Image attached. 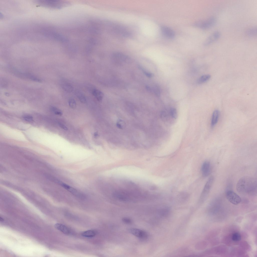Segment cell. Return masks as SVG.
Masks as SVG:
<instances>
[{
    "label": "cell",
    "instance_id": "obj_1",
    "mask_svg": "<svg viewBox=\"0 0 257 257\" xmlns=\"http://www.w3.org/2000/svg\"><path fill=\"white\" fill-rule=\"evenodd\" d=\"M257 180L253 177L244 176L241 178L237 182L236 189L239 193L251 195L257 194Z\"/></svg>",
    "mask_w": 257,
    "mask_h": 257
},
{
    "label": "cell",
    "instance_id": "obj_11",
    "mask_svg": "<svg viewBox=\"0 0 257 257\" xmlns=\"http://www.w3.org/2000/svg\"><path fill=\"white\" fill-rule=\"evenodd\" d=\"M55 227L57 229L67 235L70 234L71 231L69 229L64 225L57 223L55 224Z\"/></svg>",
    "mask_w": 257,
    "mask_h": 257
},
{
    "label": "cell",
    "instance_id": "obj_24",
    "mask_svg": "<svg viewBox=\"0 0 257 257\" xmlns=\"http://www.w3.org/2000/svg\"><path fill=\"white\" fill-rule=\"evenodd\" d=\"M69 104L70 107L72 108H75L76 105L75 100L73 98H71L69 100Z\"/></svg>",
    "mask_w": 257,
    "mask_h": 257
},
{
    "label": "cell",
    "instance_id": "obj_19",
    "mask_svg": "<svg viewBox=\"0 0 257 257\" xmlns=\"http://www.w3.org/2000/svg\"><path fill=\"white\" fill-rule=\"evenodd\" d=\"M138 67L144 75L148 77L151 78L154 76V75L153 74L148 71L142 66L139 65Z\"/></svg>",
    "mask_w": 257,
    "mask_h": 257
},
{
    "label": "cell",
    "instance_id": "obj_3",
    "mask_svg": "<svg viewBox=\"0 0 257 257\" xmlns=\"http://www.w3.org/2000/svg\"><path fill=\"white\" fill-rule=\"evenodd\" d=\"M39 4L42 6L52 8H59L67 5V2H62L58 1H38Z\"/></svg>",
    "mask_w": 257,
    "mask_h": 257
},
{
    "label": "cell",
    "instance_id": "obj_26",
    "mask_svg": "<svg viewBox=\"0 0 257 257\" xmlns=\"http://www.w3.org/2000/svg\"><path fill=\"white\" fill-rule=\"evenodd\" d=\"M122 221L123 223L126 224H130L132 222V220L130 219L127 217L123 218Z\"/></svg>",
    "mask_w": 257,
    "mask_h": 257
},
{
    "label": "cell",
    "instance_id": "obj_18",
    "mask_svg": "<svg viewBox=\"0 0 257 257\" xmlns=\"http://www.w3.org/2000/svg\"><path fill=\"white\" fill-rule=\"evenodd\" d=\"M246 34L248 36L253 37L255 36L257 34V28L254 27L248 29L247 31Z\"/></svg>",
    "mask_w": 257,
    "mask_h": 257
},
{
    "label": "cell",
    "instance_id": "obj_7",
    "mask_svg": "<svg viewBox=\"0 0 257 257\" xmlns=\"http://www.w3.org/2000/svg\"><path fill=\"white\" fill-rule=\"evenodd\" d=\"M220 36V33L219 31H216L214 32L207 39L204 43V45L207 46L210 45L218 39Z\"/></svg>",
    "mask_w": 257,
    "mask_h": 257
},
{
    "label": "cell",
    "instance_id": "obj_6",
    "mask_svg": "<svg viewBox=\"0 0 257 257\" xmlns=\"http://www.w3.org/2000/svg\"><path fill=\"white\" fill-rule=\"evenodd\" d=\"M131 234L141 239H146L148 237L147 232L144 230L137 228H131L128 230Z\"/></svg>",
    "mask_w": 257,
    "mask_h": 257
},
{
    "label": "cell",
    "instance_id": "obj_5",
    "mask_svg": "<svg viewBox=\"0 0 257 257\" xmlns=\"http://www.w3.org/2000/svg\"><path fill=\"white\" fill-rule=\"evenodd\" d=\"M226 196L227 200L232 204L237 205L241 202L240 197L232 190L229 189L226 191Z\"/></svg>",
    "mask_w": 257,
    "mask_h": 257
},
{
    "label": "cell",
    "instance_id": "obj_17",
    "mask_svg": "<svg viewBox=\"0 0 257 257\" xmlns=\"http://www.w3.org/2000/svg\"><path fill=\"white\" fill-rule=\"evenodd\" d=\"M61 86L63 89L69 93L72 92L73 90V87L69 83H64L61 85Z\"/></svg>",
    "mask_w": 257,
    "mask_h": 257
},
{
    "label": "cell",
    "instance_id": "obj_21",
    "mask_svg": "<svg viewBox=\"0 0 257 257\" xmlns=\"http://www.w3.org/2000/svg\"><path fill=\"white\" fill-rule=\"evenodd\" d=\"M241 237L240 234L238 232H235L233 233L232 236V239L234 241H240Z\"/></svg>",
    "mask_w": 257,
    "mask_h": 257
},
{
    "label": "cell",
    "instance_id": "obj_23",
    "mask_svg": "<svg viewBox=\"0 0 257 257\" xmlns=\"http://www.w3.org/2000/svg\"><path fill=\"white\" fill-rule=\"evenodd\" d=\"M51 109L56 115L61 116L62 114L61 111L55 107L52 106L51 107Z\"/></svg>",
    "mask_w": 257,
    "mask_h": 257
},
{
    "label": "cell",
    "instance_id": "obj_15",
    "mask_svg": "<svg viewBox=\"0 0 257 257\" xmlns=\"http://www.w3.org/2000/svg\"><path fill=\"white\" fill-rule=\"evenodd\" d=\"M211 76L209 74L204 75L201 76L198 79V83L199 84L204 83L208 81L210 78Z\"/></svg>",
    "mask_w": 257,
    "mask_h": 257
},
{
    "label": "cell",
    "instance_id": "obj_25",
    "mask_svg": "<svg viewBox=\"0 0 257 257\" xmlns=\"http://www.w3.org/2000/svg\"><path fill=\"white\" fill-rule=\"evenodd\" d=\"M23 119L26 121L29 122H32L33 121V117L31 116L26 115H24L23 117Z\"/></svg>",
    "mask_w": 257,
    "mask_h": 257
},
{
    "label": "cell",
    "instance_id": "obj_9",
    "mask_svg": "<svg viewBox=\"0 0 257 257\" xmlns=\"http://www.w3.org/2000/svg\"><path fill=\"white\" fill-rule=\"evenodd\" d=\"M161 31L162 34L165 37L170 39L173 38L175 36L174 31L169 27L162 26L161 28Z\"/></svg>",
    "mask_w": 257,
    "mask_h": 257
},
{
    "label": "cell",
    "instance_id": "obj_12",
    "mask_svg": "<svg viewBox=\"0 0 257 257\" xmlns=\"http://www.w3.org/2000/svg\"><path fill=\"white\" fill-rule=\"evenodd\" d=\"M220 115V112L218 110H215L213 112L211 120V126L213 127L217 123Z\"/></svg>",
    "mask_w": 257,
    "mask_h": 257
},
{
    "label": "cell",
    "instance_id": "obj_10",
    "mask_svg": "<svg viewBox=\"0 0 257 257\" xmlns=\"http://www.w3.org/2000/svg\"><path fill=\"white\" fill-rule=\"evenodd\" d=\"M112 57L114 59L119 62H127L130 59L127 56L119 53H114Z\"/></svg>",
    "mask_w": 257,
    "mask_h": 257
},
{
    "label": "cell",
    "instance_id": "obj_13",
    "mask_svg": "<svg viewBox=\"0 0 257 257\" xmlns=\"http://www.w3.org/2000/svg\"><path fill=\"white\" fill-rule=\"evenodd\" d=\"M92 93L98 101H101L103 99L104 96L103 93L99 90L94 89L92 90Z\"/></svg>",
    "mask_w": 257,
    "mask_h": 257
},
{
    "label": "cell",
    "instance_id": "obj_27",
    "mask_svg": "<svg viewBox=\"0 0 257 257\" xmlns=\"http://www.w3.org/2000/svg\"><path fill=\"white\" fill-rule=\"evenodd\" d=\"M58 124L59 126L62 129L66 131H67L68 130V128L67 127L63 124L60 123H59Z\"/></svg>",
    "mask_w": 257,
    "mask_h": 257
},
{
    "label": "cell",
    "instance_id": "obj_14",
    "mask_svg": "<svg viewBox=\"0 0 257 257\" xmlns=\"http://www.w3.org/2000/svg\"><path fill=\"white\" fill-rule=\"evenodd\" d=\"M97 234V232L93 230H89L85 231L82 232V235L85 237H92L95 236Z\"/></svg>",
    "mask_w": 257,
    "mask_h": 257
},
{
    "label": "cell",
    "instance_id": "obj_20",
    "mask_svg": "<svg viewBox=\"0 0 257 257\" xmlns=\"http://www.w3.org/2000/svg\"><path fill=\"white\" fill-rule=\"evenodd\" d=\"M152 92H153L157 97H159L160 95V90L159 87L157 85H155L152 88Z\"/></svg>",
    "mask_w": 257,
    "mask_h": 257
},
{
    "label": "cell",
    "instance_id": "obj_4",
    "mask_svg": "<svg viewBox=\"0 0 257 257\" xmlns=\"http://www.w3.org/2000/svg\"><path fill=\"white\" fill-rule=\"evenodd\" d=\"M216 19L214 17H212L205 20L197 22L196 26L201 28L206 29L211 28L216 24Z\"/></svg>",
    "mask_w": 257,
    "mask_h": 257
},
{
    "label": "cell",
    "instance_id": "obj_2",
    "mask_svg": "<svg viewBox=\"0 0 257 257\" xmlns=\"http://www.w3.org/2000/svg\"><path fill=\"white\" fill-rule=\"evenodd\" d=\"M214 180L213 176H210L208 179L204 187L200 197L201 200H205L208 196Z\"/></svg>",
    "mask_w": 257,
    "mask_h": 257
},
{
    "label": "cell",
    "instance_id": "obj_16",
    "mask_svg": "<svg viewBox=\"0 0 257 257\" xmlns=\"http://www.w3.org/2000/svg\"><path fill=\"white\" fill-rule=\"evenodd\" d=\"M75 94L80 101L83 103H86V99L84 95L80 91H77L75 92Z\"/></svg>",
    "mask_w": 257,
    "mask_h": 257
},
{
    "label": "cell",
    "instance_id": "obj_22",
    "mask_svg": "<svg viewBox=\"0 0 257 257\" xmlns=\"http://www.w3.org/2000/svg\"><path fill=\"white\" fill-rule=\"evenodd\" d=\"M169 110V113L171 116L173 118H176L177 116V112L176 109L174 108H171Z\"/></svg>",
    "mask_w": 257,
    "mask_h": 257
},
{
    "label": "cell",
    "instance_id": "obj_8",
    "mask_svg": "<svg viewBox=\"0 0 257 257\" xmlns=\"http://www.w3.org/2000/svg\"><path fill=\"white\" fill-rule=\"evenodd\" d=\"M211 167L210 162L208 161H205L201 167V172L202 176L204 177L208 176L210 174Z\"/></svg>",
    "mask_w": 257,
    "mask_h": 257
},
{
    "label": "cell",
    "instance_id": "obj_28",
    "mask_svg": "<svg viewBox=\"0 0 257 257\" xmlns=\"http://www.w3.org/2000/svg\"><path fill=\"white\" fill-rule=\"evenodd\" d=\"M0 221H3V220H4L3 219H2V218L1 217H0Z\"/></svg>",
    "mask_w": 257,
    "mask_h": 257
}]
</instances>
